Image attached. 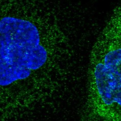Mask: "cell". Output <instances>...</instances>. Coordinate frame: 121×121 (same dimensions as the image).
<instances>
[{
    "mask_svg": "<svg viewBox=\"0 0 121 121\" xmlns=\"http://www.w3.org/2000/svg\"><path fill=\"white\" fill-rule=\"evenodd\" d=\"M89 69V99L93 111L105 119L114 118L121 107V37L93 46Z\"/></svg>",
    "mask_w": 121,
    "mask_h": 121,
    "instance_id": "obj_1",
    "label": "cell"
},
{
    "mask_svg": "<svg viewBox=\"0 0 121 121\" xmlns=\"http://www.w3.org/2000/svg\"><path fill=\"white\" fill-rule=\"evenodd\" d=\"M0 61L18 59L45 64L48 53L39 32L28 20L6 17L0 22Z\"/></svg>",
    "mask_w": 121,
    "mask_h": 121,
    "instance_id": "obj_2",
    "label": "cell"
}]
</instances>
